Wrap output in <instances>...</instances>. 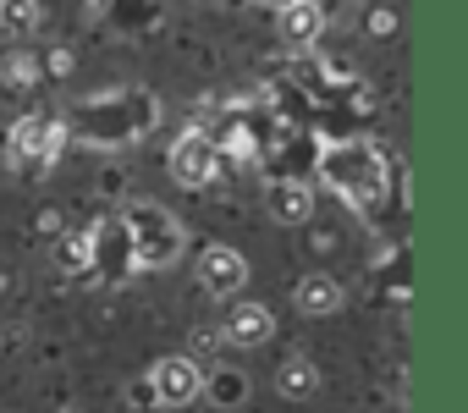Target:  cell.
Here are the masks:
<instances>
[{"label": "cell", "instance_id": "5", "mask_svg": "<svg viewBox=\"0 0 468 413\" xmlns=\"http://www.w3.org/2000/svg\"><path fill=\"white\" fill-rule=\"evenodd\" d=\"M220 331H226V347H265L276 336V314L260 298H238V303H226Z\"/></svg>", "mask_w": 468, "mask_h": 413}, {"label": "cell", "instance_id": "3", "mask_svg": "<svg viewBox=\"0 0 468 413\" xmlns=\"http://www.w3.org/2000/svg\"><path fill=\"white\" fill-rule=\"evenodd\" d=\"M144 380H149V391H154V402H160V408H187V402H198V397H204V364H193L187 353L160 358Z\"/></svg>", "mask_w": 468, "mask_h": 413}, {"label": "cell", "instance_id": "11", "mask_svg": "<svg viewBox=\"0 0 468 413\" xmlns=\"http://www.w3.org/2000/svg\"><path fill=\"white\" fill-rule=\"evenodd\" d=\"M204 402H215V408H243L249 402V375L226 369V364L204 369Z\"/></svg>", "mask_w": 468, "mask_h": 413}, {"label": "cell", "instance_id": "7", "mask_svg": "<svg viewBox=\"0 0 468 413\" xmlns=\"http://www.w3.org/2000/svg\"><path fill=\"white\" fill-rule=\"evenodd\" d=\"M215 143L209 138H198V132H187V138H176V149H171V176L182 182V187H209L215 182Z\"/></svg>", "mask_w": 468, "mask_h": 413}, {"label": "cell", "instance_id": "10", "mask_svg": "<svg viewBox=\"0 0 468 413\" xmlns=\"http://www.w3.org/2000/svg\"><path fill=\"white\" fill-rule=\"evenodd\" d=\"M276 28H282V39H287L292 50H309V45L320 39V28H325V17H320V6H314V0H298V6H287V12H276Z\"/></svg>", "mask_w": 468, "mask_h": 413}, {"label": "cell", "instance_id": "1", "mask_svg": "<svg viewBox=\"0 0 468 413\" xmlns=\"http://www.w3.org/2000/svg\"><path fill=\"white\" fill-rule=\"evenodd\" d=\"M61 149H67V127L56 116H17L6 132V154L17 165H50Z\"/></svg>", "mask_w": 468, "mask_h": 413}, {"label": "cell", "instance_id": "2", "mask_svg": "<svg viewBox=\"0 0 468 413\" xmlns=\"http://www.w3.org/2000/svg\"><path fill=\"white\" fill-rule=\"evenodd\" d=\"M198 287L220 303H238L243 287H249V259L231 249V243H204L198 254Z\"/></svg>", "mask_w": 468, "mask_h": 413}, {"label": "cell", "instance_id": "9", "mask_svg": "<svg viewBox=\"0 0 468 413\" xmlns=\"http://www.w3.org/2000/svg\"><path fill=\"white\" fill-rule=\"evenodd\" d=\"M276 397H287V402H309L314 391H320V364L314 358H303V353H292V358H282L276 364Z\"/></svg>", "mask_w": 468, "mask_h": 413}, {"label": "cell", "instance_id": "4", "mask_svg": "<svg viewBox=\"0 0 468 413\" xmlns=\"http://www.w3.org/2000/svg\"><path fill=\"white\" fill-rule=\"evenodd\" d=\"M133 238H138V265H165V259H176V249H182V232H176V221L165 216V210H154V204H138L133 210Z\"/></svg>", "mask_w": 468, "mask_h": 413}, {"label": "cell", "instance_id": "14", "mask_svg": "<svg viewBox=\"0 0 468 413\" xmlns=\"http://www.w3.org/2000/svg\"><path fill=\"white\" fill-rule=\"evenodd\" d=\"M220 347H226V331H220V325H198V331L187 336V358H193V364H204V369H215V364H220V358H215Z\"/></svg>", "mask_w": 468, "mask_h": 413}, {"label": "cell", "instance_id": "15", "mask_svg": "<svg viewBox=\"0 0 468 413\" xmlns=\"http://www.w3.org/2000/svg\"><path fill=\"white\" fill-rule=\"evenodd\" d=\"M89 6H111V0H89Z\"/></svg>", "mask_w": 468, "mask_h": 413}, {"label": "cell", "instance_id": "16", "mask_svg": "<svg viewBox=\"0 0 468 413\" xmlns=\"http://www.w3.org/2000/svg\"><path fill=\"white\" fill-rule=\"evenodd\" d=\"M56 413H78V408H56Z\"/></svg>", "mask_w": 468, "mask_h": 413}, {"label": "cell", "instance_id": "6", "mask_svg": "<svg viewBox=\"0 0 468 413\" xmlns=\"http://www.w3.org/2000/svg\"><path fill=\"white\" fill-rule=\"evenodd\" d=\"M265 216H271L276 227H309V216H314V187L298 182V176L265 182Z\"/></svg>", "mask_w": 468, "mask_h": 413}, {"label": "cell", "instance_id": "12", "mask_svg": "<svg viewBox=\"0 0 468 413\" xmlns=\"http://www.w3.org/2000/svg\"><path fill=\"white\" fill-rule=\"evenodd\" d=\"M39 28V0H0V39H28Z\"/></svg>", "mask_w": 468, "mask_h": 413}, {"label": "cell", "instance_id": "8", "mask_svg": "<svg viewBox=\"0 0 468 413\" xmlns=\"http://www.w3.org/2000/svg\"><path fill=\"white\" fill-rule=\"evenodd\" d=\"M292 303H298V314L325 320V314H336V309H342V281L314 270V276H303V281L292 287Z\"/></svg>", "mask_w": 468, "mask_h": 413}, {"label": "cell", "instance_id": "13", "mask_svg": "<svg viewBox=\"0 0 468 413\" xmlns=\"http://www.w3.org/2000/svg\"><path fill=\"white\" fill-rule=\"evenodd\" d=\"M0 83H6V89H34L39 83V61L28 50H6V61H0Z\"/></svg>", "mask_w": 468, "mask_h": 413}]
</instances>
